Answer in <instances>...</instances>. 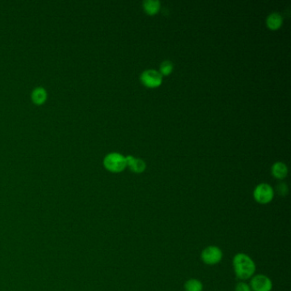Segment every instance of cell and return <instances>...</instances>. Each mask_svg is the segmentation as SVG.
Listing matches in <instances>:
<instances>
[{
  "label": "cell",
  "instance_id": "9c48e42d",
  "mask_svg": "<svg viewBox=\"0 0 291 291\" xmlns=\"http://www.w3.org/2000/svg\"><path fill=\"white\" fill-rule=\"evenodd\" d=\"M283 24V17L279 13L269 15L267 19V25L271 30L278 29Z\"/></svg>",
  "mask_w": 291,
  "mask_h": 291
},
{
  "label": "cell",
  "instance_id": "277c9868",
  "mask_svg": "<svg viewBox=\"0 0 291 291\" xmlns=\"http://www.w3.org/2000/svg\"><path fill=\"white\" fill-rule=\"evenodd\" d=\"M253 195L255 202L260 204H267L272 201L274 196V191L271 188V185L263 183L255 187Z\"/></svg>",
  "mask_w": 291,
  "mask_h": 291
},
{
  "label": "cell",
  "instance_id": "8fae6325",
  "mask_svg": "<svg viewBox=\"0 0 291 291\" xmlns=\"http://www.w3.org/2000/svg\"><path fill=\"white\" fill-rule=\"evenodd\" d=\"M143 4L146 13L149 15H155L157 13L161 7L160 2L157 0H146Z\"/></svg>",
  "mask_w": 291,
  "mask_h": 291
},
{
  "label": "cell",
  "instance_id": "ba28073f",
  "mask_svg": "<svg viewBox=\"0 0 291 291\" xmlns=\"http://www.w3.org/2000/svg\"><path fill=\"white\" fill-rule=\"evenodd\" d=\"M271 173L276 179H285V177L287 176V173H288L287 166L285 165V163H283V162H276L271 167Z\"/></svg>",
  "mask_w": 291,
  "mask_h": 291
},
{
  "label": "cell",
  "instance_id": "52a82bcc",
  "mask_svg": "<svg viewBox=\"0 0 291 291\" xmlns=\"http://www.w3.org/2000/svg\"><path fill=\"white\" fill-rule=\"evenodd\" d=\"M126 165L129 167L132 172L140 173L146 170V164L141 159H136L132 156L126 157Z\"/></svg>",
  "mask_w": 291,
  "mask_h": 291
},
{
  "label": "cell",
  "instance_id": "3957f363",
  "mask_svg": "<svg viewBox=\"0 0 291 291\" xmlns=\"http://www.w3.org/2000/svg\"><path fill=\"white\" fill-rule=\"evenodd\" d=\"M201 259L204 264L215 266L221 262L223 252L218 246L210 245L202 250Z\"/></svg>",
  "mask_w": 291,
  "mask_h": 291
},
{
  "label": "cell",
  "instance_id": "8992f818",
  "mask_svg": "<svg viewBox=\"0 0 291 291\" xmlns=\"http://www.w3.org/2000/svg\"><path fill=\"white\" fill-rule=\"evenodd\" d=\"M141 81L147 87H157L162 84V75L158 71L154 70H146L140 76Z\"/></svg>",
  "mask_w": 291,
  "mask_h": 291
},
{
  "label": "cell",
  "instance_id": "30bf717a",
  "mask_svg": "<svg viewBox=\"0 0 291 291\" xmlns=\"http://www.w3.org/2000/svg\"><path fill=\"white\" fill-rule=\"evenodd\" d=\"M47 98V91L42 87H38L32 93V100L35 104H42Z\"/></svg>",
  "mask_w": 291,
  "mask_h": 291
},
{
  "label": "cell",
  "instance_id": "5bb4252c",
  "mask_svg": "<svg viewBox=\"0 0 291 291\" xmlns=\"http://www.w3.org/2000/svg\"><path fill=\"white\" fill-rule=\"evenodd\" d=\"M277 191H278L279 195H286L288 194V186H287V185H286L285 183H280V184H278V186H277Z\"/></svg>",
  "mask_w": 291,
  "mask_h": 291
},
{
  "label": "cell",
  "instance_id": "5b68a950",
  "mask_svg": "<svg viewBox=\"0 0 291 291\" xmlns=\"http://www.w3.org/2000/svg\"><path fill=\"white\" fill-rule=\"evenodd\" d=\"M249 286L252 291H271L273 285L267 275L256 274L250 278Z\"/></svg>",
  "mask_w": 291,
  "mask_h": 291
},
{
  "label": "cell",
  "instance_id": "9a60e30c",
  "mask_svg": "<svg viewBox=\"0 0 291 291\" xmlns=\"http://www.w3.org/2000/svg\"><path fill=\"white\" fill-rule=\"evenodd\" d=\"M235 291H252L250 286L245 282H239L236 285Z\"/></svg>",
  "mask_w": 291,
  "mask_h": 291
},
{
  "label": "cell",
  "instance_id": "6da1fadb",
  "mask_svg": "<svg viewBox=\"0 0 291 291\" xmlns=\"http://www.w3.org/2000/svg\"><path fill=\"white\" fill-rule=\"evenodd\" d=\"M232 265L235 275L241 280H248L255 275L256 265L254 260L244 253H238L233 257Z\"/></svg>",
  "mask_w": 291,
  "mask_h": 291
},
{
  "label": "cell",
  "instance_id": "7a4b0ae2",
  "mask_svg": "<svg viewBox=\"0 0 291 291\" xmlns=\"http://www.w3.org/2000/svg\"><path fill=\"white\" fill-rule=\"evenodd\" d=\"M103 165L109 171L112 172H120L126 169V157L119 153H111L105 156Z\"/></svg>",
  "mask_w": 291,
  "mask_h": 291
},
{
  "label": "cell",
  "instance_id": "4fadbf2b",
  "mask_svg": "<svg viewBox=\"0 0 291 291\" xmlns=\"http://www.w3.org/2000/svg\"><path fill=\"white\" fill-rule=\"evenodd\" d=\"M172 68H173V65H172V62H170V61H164V62H162L161 66H160L161 74L169 75L172 72Z\"/></svg>",
  "mask_w": 291,
  "mask_h": 291
},
{
  "label": "cell",
  "instance_id": "7c38bea8",
  "mask_svg": "<svg viewBox=\"0 0 291 291\" xmlns=\"http://www.w3.org/2000/svg\"><path fill=\"white\" fill-rule=\"evenodd\" d=\"M185 291H202L203 285L202 282L196 278H191L185 283Z\"/></svg>",
  "mask_w": 291,
  "mask_h": 291
}]
</instances>
